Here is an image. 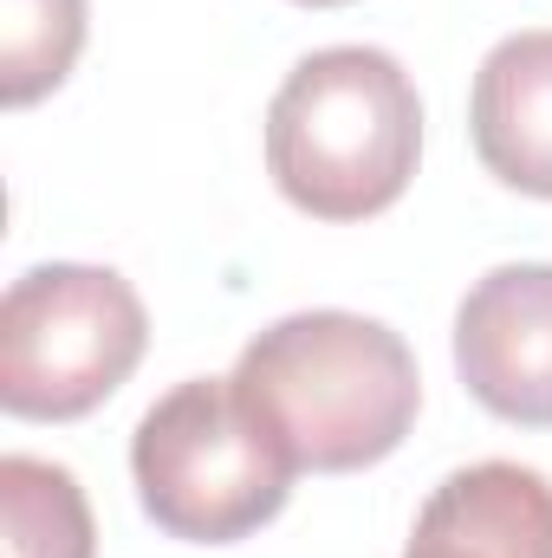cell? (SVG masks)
<instances>
[{"instance_id":"6da1fadb","label":"cell","mask_w":552,"mask_h":558,"mask_svg":"<svg viewBox=\"0 0 552 558\" xmlns=\"http://www.w3.org/2000/svg\"><path fill=\"white\" fill-rule=\"evenodd\" d=\"M235 390L274 422V435L312 474H358L404 448L422 377L410 344L364 312H292L248 338Z\"/></svg>"},{"instance_id":"7a4b0ae2","label":"cell","mask_w":552,"mask_h":558,"mask_svg":"<svg viewBox=\"0 0 552 558\" xmlns=\"http://www.w3.org/2000/svg\"><path fill=\"white\" fill-rule=\"evenodd\" d=\"M422 98L384 46L305 52L267 105V175L312 221H371L404 202Z\"/></svg>"},{"instance_id":"3957f363","label":"cell","mask_w":552,"mask_h":558,"mask_svg":"<svg viewBox=\"0 0 552 558\" xmlns=\"http://www.w3.org/2000/svg\"><path fill=\"white\" fill-rule=\"evenodd\" d=\"M292 448L274 435L235 377H189L143 410L131 481L143 513L189 546H235L279 520L292 494Z\"/></svg>"},{"instance_id":"277c9868","label":"cell","mask_w":552,"mask_h":558,"mask_svg":"<svg viewBox=\"0 0 552 558\" xmlns=\"http://www.w3.org/2000/svg\"><path fill=\"white\" fill-rule=\"evenodd\" d=\"M149 318L111 267H26L0 299V410L20 422H79L143 364Z\"/></svg>"},{"instance_id":"5b68a950","label":"cell","mask_w":552,"mask_h":558,"mask_svg":"<svg viewBox=\"0 0 552 558\" xmlns=\"http://www.w3.org/2000/svg\"><path fill=\"white\" fill-rule=\"evenodd\" d=\"M455 371L501 422L552 428V267L514 260L468 286L455 312Z\"/></svg>"},{"instance_id":"8992f818","label":"cell","mask_w":552,"mask_h":558,"mask_svg":"<svg viewBox=\"0 0 552 558\" xmlns=\"http://www.w3.org/2000/svg\"><path fill=\"white\" fill-rule=\"evenodd\" d=\"M404 558H552V481L520 461H475L435 481Z\"/></svg>"},{"instance_id":"52a82bcc","label":"cell","mask_w":552,"mask_h":558,"mask_svg":"<svg viewBox=\"0 0 552 558\" xmlns=\"http://www.w3.org/2000/svg\"><path fill=\"white\" fill-rule=\"evenodd\" d=\"M468 131L494 182L552 202V26L507 33L481 59Z\"/></svg>"},{"instance_id":"ba28073f","label":"cell","mask_w":552,"mask_h":558,"mask_svg":"<svg viewBox=\"0 0 552 558\" xmlns=\"http://www.w3.org/2000/svg\"><path fill=\"white\" fill-rule=\"evenodd\" d=\"M0 520H7V558H98L92 500L72 468L39 454L0 461Z\"/></svg>"},{"instance_id":"9c48e42d","label":"cell","mask_w":552,"mask_h":558,"mask_svg":"<svg viewBox=\"0 0 552 558\" xmlns=\"http://www.w3.org/2000/svg\"><path fill=\"white\" fill-rule=\"evenodd\" d=\"M85 52V0H0V98L39 105Z\"/></svg>"},{"instance_id":"30bf717a","label":"cell","mask_w":552,"mask_h":558,"mask_svg":"<svg viewBox=\"0 0 552 558\" xmlns=\"http://www.w3.org/2000/svg\"><path fill=\"white\" fill-rule=\"evenodd\" d=\"M299 7H345V0H299Z\"/></svg>"}]
</instances>
